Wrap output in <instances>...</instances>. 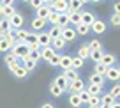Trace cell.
<instances>
[{"label": "cell", "instance_id": "6da1fadb", "mask_svg": "<svg viewBox=\"0 0 120 108\" xmlns=\"http://www.w3.org/2000/svg\"><path fill=\"white\" fill-rule=\"evenodd\" d=\"M9 53H11V55H14L18 60H21L23 57H26V55L30 53V50H28V44H26V43H19V41H16V43H14V46L11 48V52H9Z\"/></svg>", "mask_w": 120, "mask_h": 108}, {"label": "cell", "instance_id": "7a4b0ae2", "mask_svg": "<svg viewBox=\"0 0 120 108\" xmlns=\"http://www.w3.org/2000/svg\"><path fill=\"white\" fill-rule=\"evenodd\" d=\"M49 5L56 12H67L69 11V0H53Z\"/></svg>", "mask_w": 120, "mask_h": 108}, {"label": "cell", "instance_id": "3957f363", "mask_svg": "<svg viewBox=\"0 0 120 108\" xmlns=\"http://www.w3.org/2000/svg\"><path fill=\"white\" fill-rule=\"evenodd\" d=\"M86 87H85V82H83L81 78H76V80H72V82H69V92H81V90H85Z\"/></svg>", "mask_w": 120, "mask_h": 108}, {"label": "cell", "instance_id": "277c9868", "mask_svg": "<svg viewBox=\"0 0 120 108\" xmlns=\"http://www.w3.org/2000/svg\"><path fill=\"white\" fill-rule=\"evenodd\" d=\"M76 36H78V34H76V28H72V27H64V28H62V36H60V37L67 43V41H74Z\"/></svg>", "mask_w": 120, "mask_h": 108}, {"label": "cell", "instance_id": "5b68a950", "mask_svg": "<svg viewBox=\"0 0 120 108\" xmlns=\"http://www.w3.org/2000/svg\"><path fill=\"white\" fill-rule=\"evenodd\" d=\"M9 21H11L12 28H21V27H23V16L19 14V12H14V14L9 18Z\"/></svg>", "mask_w": 120, "mask_h": 108}, {"label": "cell", "instance_id": "8992f818", "mask_svg": "<svg viewBox=\"0 0 120 108\" xmlns=\"http://www.w3.org/2000/svg\"><path fill=\"white\" fill-rule=\"evenodd\" d=\"M90 30H94L95 34H104L106 32V23L101 21V20H95V21L90 25Z\"/></svg>", "mask_w": 120, "mask_h": 108}, {"label": "cell", "instance_id": "52a82bcc", "mask_svg": "<svg viewBox=\"0 0 120 108\" xmlns=\"http://www.w3.org/2000/svg\"><path fill=\"white\" fill-rule=\"evenodd\" d=\"M69 103H71L72 108H79L83 104V101H81V97H79L78 92H69Z\"/></svg>", "mask_w": 120, "mask_h": 108}, {"label": "cell", "instance_id": "ba28073f", "mask_svg": "<svg viewBox=\"0 0 120 108\" xmlns=\"http://www.w3.org/2000/svg\"><path fill=\"white\" fill-rule=\"evenodd\" d=\"M55 53H56V50L53 48V46H44V48H41V57H42V60H46V62H48Z\"/></svg>", "mask_w": 120, "mask_h": 108}, {"label": "cell", "instance_id": "9c48e42d", "mask_svg": "<svg viewBox=\"0 0 120 108\" xmlns=\"http://www.w3.org/2000/svg\"><path fill=\"white\" fill-rule=\"evenodd\" d=\"M51 5H42V7H39L37 9V18H41V20H46L48 21V16L51 14Z\"/></svg>", "mask_w": 120, "mask_h": 108}, {"label": "cell", "instance_id": "30bf717a", "mask_svg": "<svg viewBox=\"0 0 120 108\" xmlns=\"http://www.w3.org/2000/svg\"><path fill=\"white\" fill-rule=\"evenodd\" d=\"M104 78L111 80V82L115 83L116 80L120 78V75H118V67H113V66H111V67H108V73H106V75H104Z\"/></svg>", "mask_w": 120, "mask_h": 108}, {"label": "cell", "instance_id": "8fae6325", "mask_svg": "<svg viewBox=\"0 0 120 108\" xmlns=\"http://www.w3.org/2000/svg\"><path fill=\"white\" fill-rule=\"evenodd\" d=\"M5 64H7V67H9L11 71H14L16 67L19 66V60L16 59L14 55H11V53H9V55H5Z\"/></svg>", "mask_w": 120, "mask_h": 108}, {"label": "cell", "instance_id": "7c38bea8", "mask_svg": "<svg viewBox=\"0 0 120 108\" xmlns=\"http://www.w3.org/2000/svg\"><path fill=\"white\" fill-rule=\"evenodd\" d=\"M39 44H41V48L51 46V37H49L48 32H39Z\"/></svg>", "mask_w": 120, "mask_h": 108}, {"label": "cell", "instance_id": "4fadbf2b", "mask_svg": "<svg viewBox=\"0 0 120 108\" xmlns=\"http://www.w3.org/2000/svg\"><path fill=\"white\" fill-rule=\"evenodd\" d=\"M67 12H69V11H67ZM79 23H81V11H78V12H69V25L78 27Z\"/></svg>", "mask_w": 120, "mask_h": 108}, {"label": "cell", "instance_id": "5bb4252c", "mask_svg": "<svg viewBox=\"0 0 120 108\" xmlns=\"http://www.w3.org/2000/svg\"><path fill=\"white\" fill-rule=\"evenodd\" d=\"M115 55L113 53H102V59H101V64L102 66H108V67H111L113 64H115Z\"/></svg>", "mask_w": 120, "mask_h": 108}, {"label": "cell", "instance_id": "9a60e30c", "mask_svg": "<svg viewBox=\"0 0 120 108\" xmlns=\"http://www.w3.org/2000/svg\"><path fill=\"white\" fill-rule=\"evenodd\" d=\"M71 62H72L71 55H62L60 57V62H58V67L60 69H69V67H71Z\"/></svg>", "mask_w": 120, "mask_h": 108}, {"label": "cell", "instance_id": "2e32d148", "mask_svg": "<svg viewBox=\"0 0 120 108\" xmlns=\"http://www.w3.org/2000/svg\"><path fill=\"white\" fill-rule=\"evenodd\" d=\"M55 83H56L58 87H62L64 90H69V80L65 78L64 75H58V76H56V78H55Z\"/></svg>", "mask_w": 120, "mask_h": 108}, {"label": "cell", "instance_id": "e0dca14e", "mask_svg": "<svg viewBox=\"0 0 120 108\" xmlns=\"http://www.w3.org/2000/svg\"><path fill=\"white\" fill-rule=\"evenodd\" d=\"M12 75H14L16 78H25V76L28 75V69H26V67L23 66V64H19V66L16 67L14 71H12Z\"/></svg>", "mask_w": 120, "mask_h": 108}, {"label": "cell", "instance_id": "ac0fdd59", "mask_svg": "<svg viewBox=\"0 0 120 108\" xmlns=\"http://www.w3.org/2000/svg\"><path fill=\"white\" fill-rule=\"evenodd\" d=\"M83 2L81 0H69V12H78L81 11Z\"/></svg>", "mask_w": 120, "mask_h": 108}, {"label": "cell", "instance_id": "d6986e66", "mask_svg": "<svg viewBox=\"0 0 120 108\" xmlns=\"http://www.w3.org/2000/svg\"><path fill=\"white\" fill-rule=\"evenodd\" d=\"M12 43L9 41V39H5V37H0V52H4V53H7V52H11V48H12Z\"/></svg>", "mask_w": 120, "mask_h": 108}, {"label": "cell", "instance_id": "ffe728a7", "mask_svg": "<svg viewBox=\"0 0 120 108\" xmlns=\"http://www.w3.org/2000/svg\"><path fill=\"white\" fill-rule=\"evenodd\" d=\"M46 23H48L46 20H41V18H34V20H32V28H34V30H37V32H39V30H42V28L46 27Z\"/></svg>", "mask_w": 120, "mask_h": 108}, {"label": "cell", "instance_id": "44dd1931", "mask_svg": "<svg viewBox=\"0 0 120 108\" xmlns=\"http://www.w3.org/2000/svg\"><path fill=\"white\" fill-rule=\"evenodd\" d=\"M86 90H88L92 96H99V94H101V90H102V85H99V83H88Z\"/></svg>", "mask_w": 120, "mask_h": 108}, {"label": "cell", "instance_id": "7402d4cb", "mask_svg": "<svg viewBox=\"0 0 120 108\" xmlns=\"http://www.w3.org/2000/svg\"><path fill=\"white\" fill-rule=\"evenodd\" d=\"M48 34H49V37H51V41H53V39H56V37L62 36V27H60V25H53Z\"/></svg>", "mask_w": 120, "mask_h": 108}, {"label": "cell", "instance_id": "603a6c76", "mask_svg": "<svg viewBox=\"0 0 120 108\" xmlns=\"http://www.w3.org/2000/svg\"><path fill=\"white\" fill-rule=\"evenodd\" d=\"M95 21V18H94V14L92 12H81V23H85V25H92V23Z\"/></svg>", "mask_w": 120, "mask_h": 108}, {"label": "cell", "instance_id": "cb8c5ba5", "mask_svg": "<svg viewBox=\"0 0 120 108\" xmlns=\"http://www.w3.org/2000/svg\"><path fill=\"white\" fill-rule=\"evenodd\" d=\"M14 12H16L14 5H2V16L4 18H11Z\"/></svg>", "mask_w": 120, "mask_h": 108}, {"label": "cell", "instance_id": "d4e9b609", "mask_svg": "<svg viewBox=\"0 0 120 108\" xmlns=\"http://www.w3.org/2000/svg\"><path fill=\"white\" fill-rule=\"evenodd\" d=\"M56 25H60L62 28H64V27H69V12H60L58 23H56Z\"/></svg>", "mask_w": 120, "mask_h": 108}, {"label": "cell", "instance_id": "484cf974", "mask_svg": "<svg viewBox=\"0 0 120 108\" xmlns=\"http://www.w3.org/2000/svg\"><path fill=\"white\" fill-rule=\"evenodd\" d=\"M21 60H23V66H25V67H26L28 71L35 69V66H37V62H35V60H32V59H30L28 55H26V57H23Z\"/></svg>", "mask_w": 120, "mask_h": 108}, {"label": "cell", "instance_id": "4316f807", "mask_svg": "<svg viewBox=\"0 0 120 108\" xmlns=\"http://www.w3.org/2000/svg\"><path fill=\"white\" fill-rule=\"evenodd\" d=\"M62 75L65 76V78L69 80V82H72V80L78 78V73H76V69H72V67H69V69H64V73Z\"/></svg>", "mask_w": 120, "mask_h": 108}, {"label": "cell", "instance_id": "83f0119b", "mask_svg": "<svg viewBox=\"0 0 120 108\" xmlns=\"http://www.w3.org/2000/svg\"><path fill=\"white\" fill-rule=\"evenodd\" d=\"M49 92H51V96H55V97H58V96H62V92H64V89L62 87H58L55 82L49 85Z\"/></svg>", "mask_w": 120, "mask_h": 108}, {"label": "cell", "instance_id": "f1b7e54d", "mask_svg": "<svg viewBox=\"0 0 120 108\" xmlns=\"http://www.w3.org/2000/svg\"><path fill=\"white\" fill-rule=\"evenodd\" d=\"M83 64H85V60H83L81 57H78V55H76V57H72L71 67H72V69H81V67H83Z\"/></svg>", "mask_w": 120, "mask_h": 108}, {"label": "cell", "instance_id": "f546056e", "mask_svg": "<svg viewBox=\"0 0 120 108\" xmlns=\"http://www.w3.org/2000/svg\"><path fill=\"white\" fill-rule=\"evenodd\" d=\"M101 103L102 104H109V106H111V104L115 103V97H113L109 92H106V94H102V96H101Z\"/></svg>", "mask_w": 120, "mask_h": 108}, {"label": "cell", "instance_id": "4dcf8cb0", "mask_svg": "<svg viewBox=\"0 0 120 108\" xmlns=\"http://www.w3.org/2000/svg\"><path fill=\"white\" fill-rule=\"evenodd\" d=\"M26 36H28V32H26V30H23V28H16V41L25 43Z\"/></svg>", "mask_w": 120, "mask_h": 108}, {"label": "cell", "instance_id": "1f68e13d", "mask_svg": "<svg viewBox=\"0 0 120 108\" xmlns=\"http://www.w3.org/2000/svg\"><path fill=\"white\" fill-rule=\"evenodd\" d=\"M4 37H5V39H9V41L14 44V43H16V28H9V30H5Z\"/></svg>", "mask_w": 120, "mask_h": 108}, {"label": "cell", "instance_id": "d6a6232c", "mask_svg": "<svg viewBox=\"0 0 120 108\" xmlns=\"http://www.w3.org/2000/svg\"><path fill=\"white\" fill-rule=\"evenodd\" d=\"M90 53H92V50H90L88 46H81V48L78 50V57H81L83 60H85L86 57H90Z\"/></svg>", "mask_w": 120, "mask_h": 108}, {"label": "cell", "instance_id": "836d02e7", "mask_svg": "<svg viewBox=\"0 0 120 108\" xmlns=\"http://www.w3.org/2000/svg\"><path fill=\"white\" fill-rule=\"evenodd\" d=\"M51 46H53L55 50H62V48L65 46V41H64L62 37H56V39H53V41H51Z\"/></svg>", "mask_w": 120, "mask_h": 108}, {"label": "cell", "instance_id": "e575fe53", "mask_svg": "<svg viewBox=\"0 0 120 108\" xmlns=\"http://www.w3.org/2000/svg\"><path fill=\"white\" fill-rule=\"evenodd\" d=\"M90 32V27L85 25V23H79L78 27H76V34H81V36H85V34Z\"/></svg>", "mask_w": 120, "mask_h": 108}, {"label": "cell", "instance_id": "d590c367", "mask_svg": "<svg viewBox=\"0 0 120 108\" xmlns=\"http://www.w3.org/2000/svg\"><path fill=\"white\" fill-rule=\"evenodd\" d=\"M88 82H90V83H99V85H102V82H104V76H101V75H97V73H94V75L90 76Z\"/></svg>", "mask_w": 120, "mask_h": 108}, {"label": "cell", "instance_id": "8d00e7d4", "mask_svg": "<svg viewBox=\"0 0 120 108\" xmlns=\"http://www.w3.org/2000/svg\"><path fill=\"white\" fill-rule=\"evenodd\" d=\"M25 43H39V34H35V32H28V36H26V39H25Z\"/></svg>", "mask_w": 120, "mask_h": 108}, {"label": "cell", "instance_id": "74e56055", "mask_svg": "<svg viewBox=\"0 0 120 108\" xmlns=\"http://www.w3.org/2000/svg\"><path fill=\"white\" fill-rule=\"evenodd\" d=\"M58 16H60V12L51 11V14L48 16V23H51V25H56V23H58Z\"/></svg>", "mask_w": 120, "mask_h": 108}, {"label": "cell", "instance_id": "f35d334b", "mask_svg": "<svg viewBox=\"0 0 120 108\" xmlns=\"http://www.w3.org/2000/svg\"><path fill=\"white\" fill-rule=\"evenodd\" d=\"M90 59L94 60L95 64H97V62H101V59H102V50H97V52H92V53H90Z\"/></svg>", "mask_w": 120, "mask_h": 108}, {"label": "cell", "instance_id": "ab89813d", "mask_svg": "<svg viewBox=\"0 0 120 108\" xmlns=\"http://www.w3.org/2000/svg\"><path fill=\"white\" fill-rule=\"evenodd\" d=\"M95 73L101 75V76H104L106 73H108V66H102L101 62H97V66H95Z\"/></svg>", "mask_w": 120, "mask_h": 108}, {"label": "cell", "instance_id": "60d3db41", "mask_svg": "<svg viewBox=\"0 0 120 108\" xmlns=\"http://www.w3.org/2000/svg\"><path fill=\"white\" fill-rule=\"evenodd\" d=\"M88 104L90 106H101V97L99 96H90V99H88Z\"/></svg>", "mask_w": 120, "mask_h": 108}, {"label": "cell", "instance_id": "b9f144b4", "mask_svg": "<svg viewBox=\"0 0 120 108\" xmlns=\"http://www.w3.org/2000/svg\"><path fill=\"white\" fill-rule=\"evenodd\" d=\"M0 28L4 30V32H5V30H9V28H12V27H11V21H9V18H2V20H0Z\"/></svg>", "mask_w": 120, "mask_h": 108}, {"label": "cell", "instance_id": "7bdbcfd3", "mask_svg": "<svg viewBox=\"0 0 120 108\" xmlns=\"http://www.w3.org/2000/svg\"><path fill=\"white\" fill-rule=\"evenodd\" d=\"M88 48L92 50V52H97V50H102V44H101V43L97 41V39H94V41H90Z\"/></svg>", "mask_w": 120, "mask_h": 108}, {"label": "cell", "instance_id": "ee69618b", "mask_svg": "<svg viewBox=\"0 0 120 108\" xmlns=\"http://www.w3.org/2000/svg\"><path fill=\"white\" fill-rule=\"evenodd\" d=\"M109 94H111L113 97H118L120 96V83H115V85L111 87V90H109Z\"/></svg>", "mask_w": 120, "mask_h": 108}, {"label": "cell", "instance_id": "f6af8a7d", "mask_svg": "<svg viewBox=\"0 0 120 108\" xmlns=\"http://www.w3.org/2000/svg\"><path fill=\"white\" fill-rule=\"evenodd\" d=\"M28 57H30L32 60H35V62L42 60V57H41V50H39V52H30V53H28Z\"/></svg>", "mask_w": 120, "mask_h": 108}, {"label": "cell", "instance_id": "bcb514c9", "mask_svg": "<svg viewBox=\"0 0 120 108\" xmlns=\"http://www.w3.org/2000/svg\"><path fill=\"white\" fill-rule=\"evenodd\" d=\"M90 96H92V94H90L88 92V90H81V92H79V97H81V101H83V103H88V99H90Z\"/></svg>", "mask_w": 120, "mask_h": 108}, {"label": "cell", "instance_id": "7dc6e473", "mask_svg": "<svg viewBox=\"0 0 120 108\" xmlns=\"http://www.w3.org/2000/svg\"><path fill=\"white\" fill-rule=\"evenodd\" d=\"M111 25L113 27H120V14H116V12L111 14Z\"/></svg>", "mask_w": 120, "mask_h": 108}, {"label": "cell", "instance_id": "c3c4849f", "mask_svg": "<svg viewBox=\"0 0 120 108\" xmlns=\"http://www.w3.org/2000/svg\"><path fill=\"white\" fill-rule=\"evenodd\" d=\"M60 57H62V55H56V53H55V55H53L51 59L48 60V64H49V66H58V62H60Z\"/></svg>", "mask_w": 120, "mask_h": 108}, {"label": "cell", "instance_id": "681fc988", "mask_svg": "<svg viewBox=\"0 0 120 108\" xmlns=\"http://www.w3.org/2000/svg\"><path fill=\"white\" fill-rule=\"evenodd\" d=\"M30 5H32L35 11H37V9H39V7H42L44 4H42V0H30Z\"/></svg>", "mask_w": 120, "mask_h": 108}, {"label": "cell", "instance_id": "f907efd6", "mask_svg": "<svg viewBox=\"0 0 120 108\" xmlns=\"http://www.w3.org/2000/svg\"><path fill=\"white\" fill-rule=\"evenodd\" d=\"M26 44H28V43H26ZM28 50L30 52H39V50H41V44H39V43H30Z\"/></svg>", "mask_w": 120, "mask_h": 108}, {"label": "cell", "instance_id": "816d5d0a", "mask_svg": "<svg viewBox=\"0 0 120 108\" xmlns=\"http://www.w3.org/2000/svg\"><path fill=\"white\" fill-rule=\"evenodd\" d=\"M113 12H116V14H120V2H116V4L113 5Z\"/></svg>", "mask_w": 120, "mask_h": 108}, {"label": "cell", "instance_id": "f5cc1de1", "mask_svg": "<svg viewBox=\"0 0 120 108\" xmlns=\"http://www.w3.org/2000/svg\"><path fill=\"white\" fill-rule=\"evenodd\" d=\"M2 5H12V0H0Z\"/></svg>", "mask_w": 120, "mask_h": 108}, {"label": "cell", "instance_id": "db71d44e", "mask_svg": "<svg viewBox=\"0 0 120 108\" xmlns=\"http://www.w3.org/2000/svg\"><path fill=\"white\" fill-rule=\"evenodd\" d=\"M41 108H55V106H53V104L51 103H44V104H42V106Z\"/></svg>", "mask_w": 120, "mask_h": 108}, {"label": "cell", "instance_id": "11a10c76", "mask_svg": "<svg viewBox=\"0 0 120 108\" xmlns=\"http://www.w3.org/2000/svg\"><path fill=\"white\" fill-rule=\"evenodd\" d=\"M109 108H120V103H116V101H115V103H113Z\"/></svg>", "mask_w": 120, "mask_h": 108}, {"label": "cell", "instance_id": "9f6ffc18", "mask_svg": "<svg viewBox=\"0 0 120 108\" xmlns=\"http://www.w3.org/2000/svg\"><path fill=\"white\" fill-rule=\"evenodd\" d=\"M51 2H53V0H42V4H44V5H49Z\"/></svg>", "mask_w": 120, "mask_h": 108}, {"label": "cell", "instance_id": "6f0895ef", "mask_svg": "<svg viewBox=\"0 0 120 108\" xmlns=\"http://www.w3.org/2000/svg\"><path fill=\"white\" fill-rule=\"evenodd\" d=\"M4 34H5V32H4L2 28H0V37H4Z\"/></svg>", "mask_w": 120, "mask_h": 108}, {"label": "cell", "instance_id": "680465c9", "mask_svg": "<svg viewBox=\"0 0 120 108\" xmlns=\"http://www.w3.org/2000/svg\"><path fill=\"white\" fill-rule=\"evenodd\" d=\"M81 2H83V4H86V2H90V0H81Z\"/></svg>", "mask_w": 120, "mask_h": 108}, {"label": "cell", "instance_id": "91938a15", "mask_svg": "<svg viewBox=\"0 0 120 108\" xmlns=\"http://www.w3.org/2000/svg\"><path fill=\"white\" fill-rule=\"evenodd\" d=\"M0 16H2V4H0Z\"/></svg>", "mask_w": 120, "mask_h": 108}, {"label": "cell", "instance_id": "94428289", "mask_svg": "<svg viewBox=\"0 0 120 108\" xmlns=\"http://www.w3.org/2000/svg\"><path fill=\"white\" fill-rule=\"evenodd\" d=\"M88 108H99V106H90V104H88Z\"/></svg>", "mask_w": 120, "mask_h": 108}, {"label": "cell", "instance_id": "6125c7cd", "mask_svg": "<svg viewBox=\"0 0 120 108\" xmlns=\"http://www.w3.org/2000/svg\"><path fill=\"white\" fill-rule=\"evenodd\" d=\"M21 2H28V4H30V0H21Z\"/></svg>", "mask_w": 120, "mask_h": 108}, {"label": "cell", "instance_id": "be15d7a7", "mask_svg": "<svg viewBox=\"0 0 120 108\" xmlns=\"http://www.w3.org/2000/svg\"><path fill=\"white\" fill-rule=\"evenodd\" d=\"M90 2H99V0H90Z\"/></svg>", "mask_w": 120, "mask_h": 108}, {"label": "cell", "instance_id": "e7e4bbea", "mask_svg": "<svg viewBox=\"0 0 120 108\" xmlns=\"http://www.w3.org/2000/svg\"><path fill=\"white\" fill-rule=\"evenodd\" d=\"M118 75H120V67H118Z\"/></svg>", "mask_w": 120, "mask_h": 108}]
</instances>
